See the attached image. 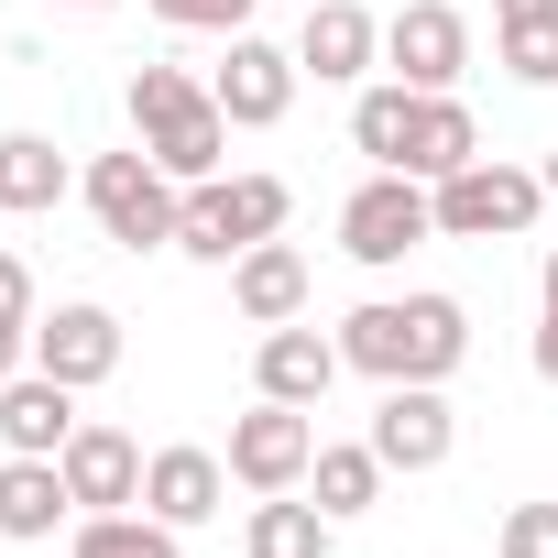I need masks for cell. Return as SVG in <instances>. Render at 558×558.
<instances>
[{
    "instance_id": "cell-1",
    "label": "cell",
    "mask_w": 558,
    "mask_h": 558,
    "mask_svg": "<svg viewBox=\"0 0 558 558\" xmlns=\"http://www.w3.org/2000/svg\"><path fill=\"white\" fill-rule=\"evenodd\" d=\"M340 362L373 384H449L471 362V307L460 296H373L340 318Z\"/></svg>"
},
{
    "instance_id": "cell-2",
    "label": "cell",
    "mask_w": 558,
    "mask_h": 558,
    "mask_svg": "<svg viewBox=\"0 0 558 558\" xmlns=\"http://www.w3.org/2000/svg\"><path fill=\"white\" fill-rule=\"evenodd\" d=\"M132 132H143V154H154L175 186H208L219 154H230V110H219L186 66H132Z\"/></svg>"
},
{
    "instance_id": "cell-3",
    "label": "cell",
    "mask_w": 558,
    "mask_h": 558,
    "mask_svg": "<svg viewBox=\"0 0 558 558\" xmlns=\"http://www.w3.org/2000/svg\"><path fill=\"white\" fill-rule=\"evenodd\" d=\"M286 175H208V186H186V208H175V252H197V263H241L252 241H274L286 230Z\"/></svg>"
},
{
    "instance_id": "cell-4",
    "label": "cell",
    "mask_w": 558,
    "mask_h": 558,
    "mask_svg": "<svg viewBox=\"0 0 558 558\" xmlns=\"http://www.w3.org/2000/svg\"><path fill=\"white\" fill-rule=\"evenodd\" d=\"M88 208H99V230H110L121 252H175V208H186V186L132 143V154H99V165H88Z\"/></svg>"
},
{
    "instance_id": "cell-5",
    "label": "cell",
    "mask_w": 558,
    "mask_h": 558,
    "mask_svg": "<svg viewBox=\"0 0 558 558\" xmlns=\"http://www.w3.org/2000/svg\"><path fill=\"white\" fill-rule=\"evenodd\" d=\"M416 241H438V186L373 165V175L351 186V208H340V252H351V263H405Z\"/></svg>"
},
{
    "instance_id": "cell-6",
    "label": "cell",
    "mask_w": 558,
    "mask_h": 558,
    "mask_svg": "<svg viewBox=\"0 0 558 558\" xmlns=\"http://www.w3.org/2000/svg\"><path fill=\"white\" fill-rule=\"evenodd\" d=\"M536 208H547V175H525V165H460V175H438V241H514V230H536Z\"/></svg>"
},
{
    "instance_id": "cell-7",
    "label": "cell",
    "mask_w": 558,
    "mask_h": 558,
    "mask_svg": "<svg viewBox=\"0 0 558 558\" xmlns=\"http://www.w3.org/2000/svg\"><path fill=\"white\" fill-rule=\"evenodd\" d=\"M307 460H318L307 405H274V395H263L252 416H230V482H241V493H296Z\"/></svg>"
},
{
    "instance_id": "cell-8",
    "label": "cell",
    "mask_w": 558,
    "mask_h": 558,
    "mask_svg": "<svg viewBox=\"0 0 558 558\" xmlns=\"http://www.w3.org/2000/svg\"><path fill=\"white\" fill-rule=\"evenodd\" d=\"M296 56L286 45H263V34H230V56L208 66V99L230 110V132H274V121H286L296 110Z\"/></svg>"
},
{
    "instance_id": "cell-9",
    "label": "cell",
    "mask_w": 558,
    "mask_h": 558,
    "mask_svg": "<svg viewBox=\"0 0 558 558\" xmlns=\"http://www.w3.org/2000/svg\"><path fill=\"white\" fill-rule=\"evenodd\" d=\"M373 449H384V471H438L449 449H460V416H449V395L438 384H384V405H373Z\"/></svg>"
},
{
    "instance_id": "cell-10",
    "label": "cell",
    "mask_w": 558,
    "mask_h": 558,
    "mask_svg": "<svg viewBox=\"0 0 558 558\" xmlns=\"http://www.w3.org/2000/svg\"><path fill=\"white\" fill-rule=\"evenodd\" d=\"M384 66H395L405 88H460V66H471V23L449 12V0H405V12L384 23Z\"/></svg>"
},
{
    "instance_id": "cell-11",
    "label": "cell",
    "mask_w": 558,
    "mask_h": 558,
    "mask_svg": "<svg viewBox=\"0 0 558 558\" xmlns=\"http://www.w3.org/2000/svg\"><path fill=\"white\" fill-rule=\"evenodd\" d=\"M56 471H66V493H77L88 514H121V504H143V438H132V427H99V416H77V438L56 449Z\"/></svg>"
},
{
    "instance_id": "cell-12",
    "label": "cell",
    "mask_w": 558,
    "mask_h": 558,
    "mask_svg": "<svg viewBox=\"0 0 558 558\" xmlns=\"http://www.w3.org/2000/svg\"><path fill=\"white\" fill-rule=\"evenodd\" d=\"M34 373H56V384H77V395L110 384V373H121V318L88 307V296L56 307V318H34Z\"/></svg>"
},
{
    "instance_id": "cell-13",
    "label": "cell",
    "mask_w": 558,
    "mask_h": 558,
    "mask_svg": "<svg viewBox=\"0 0 558 558\" xmlns=\"http://www.w3.org/2000/svg\"><path fill=\"white\" fill-rule=\"evenodd\" d=\"M373 56H384V23L362 12V0H318L307 34H296V66H307L318 88H362V77H373Z\"/></svg>"
},
{
    "instance_id": "cell-14",
    "label": "cell",
    "mask_w": 558,
    "mask_h": 558,
    "mask_svg": "<svg viewBox=\"0 0 558 558\" xmlns=\"http://www.w3.org/2000/svg\"><path fill=\"white\" fill-rule=\"evenodd\" d=\"M219 493H230V460H219V449H154V460H143V514H165L175 536L208 525Z\"/></svg>"
},
{
    "instance_id": "cell-15",
    "label": "cell",
    "mask_w": 558,
    "mask_h": 558,
    "mask_svg": "<svg viewBox=\"0 0 558 558\" xmlns=\"http://www.w3.org/2000/svg\"><path fill=\"white\" fill-rule=\"evenodd\" d=\"M230 307H241L252 329H286V318H307V252H286V241H252V252L230 263Z\"/></svg>"
},
{
    "instance_id": "cell-16",
    "label": "cell",
    "mask_w": 558,
    "mask_h": 558,
    "mask_svg": "<svg viewBox=\"0 0 558 558\" xmlns=\"http://www.w3.org/2000/svg\"><path fill=\"white\" fill-rule=\"evenodd\" d=\"M0 438H12L23 460H56V449L77 438V384H56V373H12V384H0Z\"/></svg>"
},
{
    "instance_id": "cell-17",
    "label": "cell",
    "mask_w": 558,
    "mask_h": 558,
    "mask_svg": "<svg viewBox=\"0 0 558 558\" xmlns=\"http://www.w3.org/2000/svg\"><path fill=\"white\" fill-rule=\"evenodd\" d=\"M252 373H263V395H274V405H318L351 362H340V340H318V329H296V318H286V329H263V362H252Z\"/></svg>"
},
{
    "instance_id": "cell-18",
    "label": "cell",
    "mask_w": 558,
    "mask_h": 558,
    "mask_svg": "<svg viewBox=\"0 0 558 558\" xmlns=\"http://www.w3.org/2000/svg\"><path fill=\"white\" fill-rule=\"evenodd\" d=\"M471 154H482L471 110H460L449 88H416V121H405V165H395V175H427V186H438V175H460Z\"/></svg>"
},
{
    "instance_id": "cell-19",
    "label": "cell",
    "mask_w": 558,
    "mask_h": 558,
    "mask_svg": "<svg viewBox=\"0 0 558 558\" xmlns=\"http://www.w3.org/2000/svg\"><path fill=\"white\" fill-rule=\"evenodd\" d=\"M66 504H77V493H66V471H56V460H23V449L0 460V536H23V547H34V536H56V514H66Z\"/></svg>"
},
{
    "instance_id": "cell-20",
    "label": "cell",
    "mask_w": 558,
    "mask_h": 558,
    "mask_svg": "<svg viewBox=\"0 0 558 558\" xmlns=\"http://www.w3.org/2000/svg\"><path fill=\"white\" fill-rule=\"evenodd\" d=\"M66 197V154L45 143V132H0V208L12 219H45Z\"/></svg>"
},
{
    "instance_id": "cell-21",
    "label": "cell",
    "mask_w": 558,
    "mask_h": 558,
    "mask_svg": "<svg viewBox=\"0 0 558 558\" xmlns=\"http://www.w3.org/2000/svg\"><path fill=\"white\" fill-rule=\"evenodd\" d=\"M329 536H340V514L286 504V493H263V504H252V525H241V547H252V558H329Z\"/></svg>"
},
{
    "instance_id": "cell-22",
    "label": "cell",
    "mask_w": 558,
    "mask_h": 558,
    "mask_svg": "<svg viewBox=\"0 0 558 558\" xmlns=\"http://www.w3.org/2000/svg\"><path fill=\"white\" fill-rule=\"evenodd\" d=\"M307 493H318V514H340V525L373 514V504H384V449H373V438H362V449H318V460H307Z\"/></svg>"
},
{
    "instance_id": "cell-23",
    "label": "cell",
    "mask_w": 558,
    "mask_h": 558,
    "mask_svg": "<svg viewBox=\"0 0 558 558\" xmlns=\"http://www.w3.org/2000/svg\"><path fill=\"white\" fill-rule=\"evenodd\" d=\"M405 121H416V88H405V77H384V88L351 99V143H362L373 165H405Z\"/></svg>"
},
{
    "instance_id": "cell-24",
    "label": "cell",
    "mask_w": 558,
    "mask_h": 558,
    "mask_svg": "<svg viewBox=\"0 0 558 558\" xmlns=\"http://www.w3.org/2000/svg\"><path fill=\"white\" fill-rule=\"evenodd\" d=\"M66 558H175V525H165V514H132V504H121V514H88Z\"/></svg>"
},
{
    "instance_id": "cell-25",
    "label": "cell",
    "mask_w": 558,
    "mask_h": 558,
    "mask_svg": "<svg viewBox=\"0 0 558 558\" xmlns=\"http://www.w3.org/2000/svg\"><path fill=\"white\" fill-rule=\"evenodd\" d=\"M504 77L514 88H558V23H504Z\"/></svg>"
},
{
    "instance_id": "cell-26",
    "label": "cell",
    "mask_w": 558,
    "mask_h": 558,
    "mask_svg": "<svg viewBox=\"0 0 558 558\" xmlns=\"http://www.w3.org/2000/svg\"><path fill=\"white\" fill-rule=\"evenodd\" d=\"M154 23H175V34H252V0H154Z\"/></svg>"
},
{
    "instance_id": "cell-27",
    "label": "cell",
    "mask_w": 558,
    "mask_h": 558,
    "mask_svg": "<svg viewBox=\"0 0 558 558\" xmlns=\"http://www.w3.org/2000/svg\"><path fill=\"white\" fill-rule=\"evenodd\" d=\"M504 558H558V504H514L504 514Z\"/></svg>"
},
{
    "instance_id": "cell-28",
    "label": "cell",
    "mask_w": 558,
    "mask_h": 558,
    "mask_svg": "<svg viewBox=\"0 0 558 558\" xmlns=\"http://www.w3.org/2000/svg\"><path fill=\"white\" fill-rule=\"evenodd\" d=\"M0 329H34V274H23V252H0Z\"/></svg>"
},
{
    "instance_id": "cell-29",
    "label": "cell",
    "mask_w": 558,
    "mask_h": 558,
    "mask_svg": "<svg viewBox=\"0 0 558 558\" xmlns=\"http://www.w3.org/2000/svg\"><path fill=\"white\" fill-rule=\"evenodd\" d=\"M504 23H558V0H493V34Z\"/></svg>"
},
{
    "instance_id": "cell-30",
    "label": "cell",
    "mask_w": 558,
    "mask_h": 558,
    "mask_svg": "<svg viewBox=\"0 0 558 558\" xmlns=\"http://www.w3.org/2000/svg\"><path fill=\"white\" fill-rule=\"evenodd\" d=\"M23 362H34V329H0V384H12Z\"/></svg>"
},
{
    "instance_id": "cell-31",
    "label": "cell",
    "mask_w": 558,
    "mask_h": 558,
    "mask_svg": "<svg viewBox=\"0 0 558 558\" xmlns=\"http://www.w3.org/2000/svg\"><path fill=\"white\" fill-rule=\"evenodd\" d=\"M536 384H558V307H547V329H536Z\"/></svg>"
},
{
    "instance_id": "cell-32",
    "label": "cell",
    "mask_w": 558,
    "mask_h": 558,
    "mask_svg": "<svg viewBox=\"0 0 558 558\" xmlns=\"http://www.w3.org/2000/svg\"><path fill=\"white\" fill-rule=\"evenodd\" d=\"M536 296H547V307H558V252H547V263H536Z\"/></svg>"
},
{
    "instance_id": "cell-33",
    "label": "cell",
    "mask_w": 558,
    "mask_h": 558,
    "mask_svg": "<svg viewBox=\"0 0 558 558\" xmlns=\"http://www.w3.org/2000/svg\"><path fill=\"white\" fill-rule=\"evenodd\" d=\"M66 12H110V0H66Z\"/></svg>"
},
{
    "instance_id": "cell-34",
    "label": "cell",
    "mask_w": 558,
    "mask_h": 558,
    "mask_svg": "<svg viewBox=\"0 0 558 558\" xmlns=\"http://www.w3.org/2000/svg\"><path fill=\"white\" fill-rule=\"evenodd\" d=\"M547 197H558V154H547Z\"/></svg>"
}]
</instances>
